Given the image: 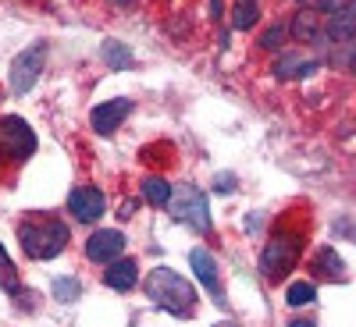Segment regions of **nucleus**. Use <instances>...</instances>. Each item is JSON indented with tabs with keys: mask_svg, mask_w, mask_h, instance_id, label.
<instances>
[{
	"mask_svg": "<svg viewBox=\"0 0 356 327\" xmlns=\"http://www.w3.org/2000/svg\"><path fill=\"white\" fill-rule=\"evenodd\" d=\"M300 249H303V235H296V231L271 235V242L260 249V274L271 285L285 281L292 274V267L300 263Z\"/></svg>",
	"mask_w": 356,
	"mask_h": 327,
	"instance_id": "7ed1b4c3",
	"label": "nucleus"
},
{
	"mask_svg": "<svg viewBox=\"0 0 356 327\" xmlns=\"http://www.w3.org/2000/svg\"><path fill=\"white\" fill-rule=\"evenodd\" d=\"M143 199L150 203V206H168V199H171V185H168V178L146 174V178H143Z\"/></svg>",
	"mask_w": 356,
	"mask_h": 327,
	"instance_id": "a211bd4d",
	"label": "nucleus"
},
{
	"mask_svg": "<svg viewBox=\"0 0 356 327\" xmlns=\"http://www.w3.org/2000/svg\"><path fill=\"white\" fill-rule=\"evenodd\" d=\"M189 267H193V274L200 278V285L211 292V295L221 292V278H218V260H214V253L193 249V253H189Z\"/></svg>",
	"mask_w": 356,
	"mask_h": 327,
	"instance_id": "f8f14e48",
	"label": "nucleus"
},
{
	"mask_svg": "<svg viewBox=\"0 0 356 327\" xmlns=\"http://www.w3.org/2000/svg\"><path fill=\"white\" fill-rule=\"evenodd\" d=\"M168 206H171L175 221H182V224H189L196 231H211V206H207V196L200 189L186 185L182 192H171Z\"/></svg>",
	"mask_w": 356,
	"mask_h": 327,
	"instance_id": "39448f33",
	"label": "nucleus"
},
{
	"mask_svg": "<svg viewBox=\"0 0 356 327\" xmlns=\"http://www.w3.org/2000/svg\"><path fill=\"white\" fill-rule=\"evenodd\" d=\"M132 110V100L118 97V100H107V103H97L93 114H89V125H93L97 135H114L118 128H122V121L129 117Z\"/></svg>",
	"mask_w": 356,
	"mask_h": 327,
	"instance_id": "1a4fd4ad",
	"label": "nucleus"
},
{
	"mask_svg": "<svg viewBox=\"0 0 356 327\" xmlns=\"http://www.w3.org/2000/svg\"><path fill=\"white\" fill-rule=\"evenodd\" d=\"M349 4V0H317V15H324V11H339V8H346Z\"/></svg>",
	"mask_w": 356,
	"mask_h": 327,
	"instance_id": "b1692460",
	"label": "nucleus"
},
{
	"mask_svg": "<svg viewBox=\"0 0 356 327\" xmlns=\"http://www.w3.org/2000/svg\"><path fill=\"white\" fill-rule=\"evenodd\" d=\"M221 11H225L221 0H211V15H214V18H221Z\"/></svg>",
	"mask_w": 356,
	"mask_h": 327,
	"instance_id": "393cba45",
	"label": "nucleus"
},
{
	"mask_svg": "<svg viewBox=\"0 0 356 327\" xmlns=\"http://www.w3.org/2000/svg\"><path fill=\"white\" fill-rule=\"evenodd\" d=\"M285 36H289V33H285V25H271V28H267V33L260 36V47H264V50H278Z\"/></svg>",
	"mask_w": 356,
	"mask_h": 327,
	"instance_id": "4be33fe9",
	"label": "nucleus"
},
{
	"mask_svg": "<svg viewBox=\"0 0 356 327\" xmlns=\"http://www.w3.org/2000/svg\"><path fill=\"white\" fill-rule=\"evenodd\" d=\"M146 295H150V303L161 306L164 313L171 317H196V288L182 278V274H175L171 267H154L150 274H146Z\"/></svg>",
	"mask_w": 356,
	"mask_h": 327,
	"instance_id": "f257e3e1",
	"label": "nucleus"
},
{
	"mask_svg": "<svg viewBox=\"0 0 356 327\" xmlns=\"http://www.w3.org/2000/svg\"><path fill=\"white\" fill-rule=\"evenodd\" d=\"M100 57H104V65H107L111 72H125V68H132V50H129L122 40H104Z\"/></svg>",
	"mask_w": 356,
	"mask_h": 327,
	"instance_id": "dca6fc26",
	"label": "nucleus"
},
{
	"mask_svg": "<svg viewBox=\"0 0 356 327\" xmlns=\"http://www.w3.org/2000/svg\"><path fill=\"white\" fill-rule=\"evenodd\" d=\"M314 278H324V281H346V260L339 256V249L332 246H321L317 256H314Z\"/></svg>",
	"mask_w": 356,
	"mask_h": 327,
	"instance_id": "4468645a",
	"label": "nucleus"
},
{
	"mask_svg": "<svg viewBox=\"0 0 356 327\" xmlns=\"http://www.w3.org/2000/svg\"><path fill=\"white\" fill-rule=\"evenodd\" d=\"M0 288H8L11 295L18 292V267H15V260L8 256L4 242H0Z\"/></svg>",
	"mask_w": 356,
	"mask_h": 327,
	"instance_id": "412c9836",
	"label": "nucleus"
},
{
	"mask_svg": "<svg viewBox=\"0 0 356 327\" xmlns=\"http://www.w3.org/2000/svg\"><path fill=\"white\" fill-rule=\"evenodd\" d=\"M43 65H47V43H33V47H25L15 61H11V93H29L40 75H43Z\"/></svg>",
	"mask_w": 356,
	"mask_h": 327,
	"instance_id": "423d86ee",
	"label": "nucleus"
},
{
	"mask_svg": "<svg viewBox=\"0 0 356 327\" xmlns=\"http://www.w3.org/2000/svg\"><path fill=\"white\" fill-rule=\"evenodd\" d=\"M214 327H239V324H232V320H221V324H214Z\"/></svg>",
	"mask_w": 356,
	"mask_h": 327,
	"instance_id": "bb28decb",
	"label": "nucleus"
},
{
	"mask_svg": "<svg viewBox=\"0 0 356 327\" xmlns=\"http://www.w3.org/2000/svg\"><path fill=\"white\" fill-rule=\"evenodd\" d=\"M54 299L57 303H75L79 295H82V285H79V278H72V274H61V278H54Z\"/></svg>",
	"mask_w": 356,
	"mask_h": 327,
	"instance_id": "aec40b11",
	"label": "nucleus"
},
{
	"mask_svg": "<svg viewBox=\"0 0 356 327\" xmlns=\"http://www.w3.org/2000/svg\"><path fill=\"white\" fill-rule=\"evenodd\" d=\"M300 4H307V0H300Z\"/></svg>",
	"mask_w": 356,
	"mask_h": 327,
	"instance_id": "c85d7f7f",
	"label": "nucleus"
},
{
	"mask_svg": "<svg viewBox=\"0 0 356 327\" xmlns=\"http://www.w3.org/2000/svg\"><path fill=\"white\" fill-rule=\"evenodd\" d=\"M36 153V132L33 125L18 114H4L0 117V157L11 160V164H22Z\"/></svg>",
	"mask_w": 356,
	"mask_h": 327,
	"instance_id": "20e7f679",
	"label": "nucleus"
},
{
	"mask_svg": "<svg viewBox=\"0 0 356 327\" xmlns=\"http://www.w3.org/2000/svg\"><path fill=\"white\" fill-rule=\"evenodd\" d=\"M232 189H235V174H218L214 178V192L218 196H232Z\"/></svg>",
	"mask_w": 356,
	"mask_h": 327,
	"instance_id": "5701e85b",
	"label": "nucleus"
},
{
	"mask_svg": "<svg viewBox=\"0 0 356 327\" xmlns=\"http://www.w3.org/2000/svg\"><path fill=\"white\" fill-rule=\"evenodd\" d=\"M353 18H356V15H353V4L332 11L328 22L321 25V40H317V43H349L353 33H356V22H353Z\"/></svg>",
	"mask_w": 356,
	"mask_h": 327,
	"instance_id": "9d476101",
	"label": "nucleus"
},
{
	"mask_svg": "<svg viewBox=\"0 0 356 327\" xmlns=\"http://www.w3.org/2000/svg\"><path fill=\"white\" fill-rule=\"evenodd\" d=\"M321 15L314 11V8H307V11H300L296 18H289V25H285V33L296 40V43H317L321 40Z\"/></svg>",
	"mask_w": 356,
	"mask_h": 327,
	"instance_id": "ddd939ff",
	"label": "nucleus"
},
{
	"mask_svg": "<svg viewBox=\"0 0 356 327\" xmlns=\"http://www.w3.org/2000/svg\"><path fill=\"white\" fill-rule=\"evenodd\" d=\"M86 256L93 260V263H111L118 256H125V235L118 231V228H100L89 235V242H86Z\"/></svg>",
	"mask_w": 356,
	"mask_h": 327,
	"instance_id": "6e6552de",
	"label": "nucleus"
},
{
	"mask_svg": "<svg viewBox=\"0 0 356 327\" xmlns=\"http://www.w3.org/2000/svg\"><path fill=\"white\" fill-rule=\"evenodd\" d=\"M104 206H107V199H104V192L97 185L72 189V196H68V210H72V217L79 224H97L104 217Z\"/></svg>",
	"mask_w": 356,
	"mask_h": 327,
	"instance_id": "0eeeda50",
	"label": "nucleus"
},
{
	"mask_svg": "<svg viewBox=\"0 0 356 327\" xmlns=\"http://www.w3.org/2000/svg\"><path fill=\"white\" fill-rule=\"evenodd\" d=\"M321 68V61H303V53H285L275 61V78H307Z\"/></svg>",
	"mask_w": 356,
	"mask_h": 327,
	"instance_id": "2eb2a0df",
	"label": "nucleus"
},
{
	"mask_svg": "<svg viewBox=\"0 0 356 327\" xmlns=\"http://www.w3.org/2000/svg\"><path fill=\"white\" fill-rule=\"evenodd\" d=\"M104 285L114 288V292H129L139 285V263L132 256H118L107 263V271H104Z\"/></svg>",
	"mask_w": 356,
	"mask_h": 327,
	"instance_id": "9b49d317",
	"label": "nucleus"
},
{
	"mask_svg": "<svg viewBox=\"0 0 356 327\" xmlns=\"http://www.w3.org/2000/svg\"><path fill=\"white\" fill-rule=\"evenodd\" d=\"M18 239H22V249L33 260H54V256H61L68 249L72 231H68L65 221H57V217H43V221L29 217L18 228Z\"/></svg>",
	"mask_w": 356,
	"mask_h": 327,
	"instance_id": "f03ea898",
	"label": "nucleus"
},
{
	"mask_svg": "<svg viewBox=\"0 0 356 327\" xmlns=\"http://www.w3.org/2000/svg\"><path fill=\"white\" fill-rule=\"evenodd\" d=\"M118 4H129V0H118Z\"/></svg>",
	"mask_w": 356,
	"mask_h": 327,
	"instance_id": "cd10ccee",
	"label": "nucleus"
},
{
	"mask_svg": "<svg viewBox=\"0 0 356 327\" xmlns=\"http://www.w3.org/2000/svg\"><path fill=\"white\" fill-rule=\"evenodd\" d=\"M260 22V4L257 0H239V4L232 8V28L235 33H246V28H253Z\"/></svg>",
	"mask_w": 356,
	"mask_h": 327,
	"instance_id": "f3484780",
	"label": "nucleus"
},
{
	"mask_svg": "<svg viewBox=\"0 0 356 327\" xmlns=\"http://www.w3.org/2000/svg\"><path fill=\"white\" fill-rule=\"evenodd\" d=\"M314 299H317V288H314L310 281H292V285H289V292H285V303H289L292 310L310 306Z\"/></svg>",
	"mask_w": 356,
	"mask_h": 327,
	"instance_id": "6ab92c4d",
	"label": "nucleus"
},
{
	"mask_svg": "<svg viewBox=\"0 0 356 327\" xmlns=\"http://www.w3.org/2000/svg\"><path fill=\"white\" fill-rule=\"evenodd\" d=\"M289 327H317V324H314V320H292Z\"/></svg>",
	"mask_w": 356,
	"mask_h": 327,
	"instance_id": "a878e982",
	"label": "nucleus"
}]
</instances>
